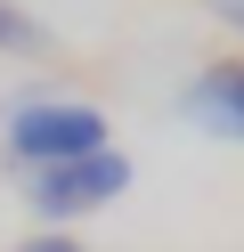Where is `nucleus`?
Wrapping results in <instances>:
<instances>
[{
    "instance_id": "1",
    "label": "nucleus",
    "mask_w": 244,
    "mask_h": 252,
    "mask_svg": "<svg viewBox=\"0 0 244 252\" xmlns=\"http://www.w3.org/2000/svg\"><path fill=\"white\" fill-rule=\"evenodd\" d=\"M0 138H8L16 171H49V163H73V155L106 147V114L90 98H65V90H16L0 106Z\"/></svg>"
},
{
    "instance_id": "2",
    "label": "nucleus",
    "mask_w": 244,
    "mask_h": 252,
    "mask_svg": "<svg viewBox=\"0 0 244 252\" xmlns=\"http://www.w3.org/2000/svg\"><path fill=\"white\" fill-rule=\"evenodd\" d=\"M16 187H25V203L49 220V228H65V220L106 212V203L130 187V155L98 147V155H73V163H49V171H16Z\"/></svg>"
},
{
    "instance_id": "3",
    "label": "nucleus",
    "mask_w": 244,
    "mask_h": 252,
    "mask_svg": "<svg viewBox=\"0 0 244 252\" xmlns=\"http://www.w3.org/2000/svg\"><path fill=\"white\" fill-rule=\"evenodd\" d=\"M179 106H187L195 130L244 138V65H236V57H228V65H204V73L187 82V98H179Z\"/></svg>"
},
{
    "instance_id": "4",
    "label": "nucleus",
    "mask_w": 244,
    "mask_h": 252,
    "mask_svg": "<svg viewBox=\"0 0 244 252\" xmlns=\"http://www.w3.org/2000/svg\"><path fill=\"white\" fill-rule=\"evenodd\" d=\"M0 49H8V57H49V33H41V17H25L16 0H0Z\"/></svg>"
},
{
    "instance_id": "5",
    "label": "nucleus",
    "mask_w": 244,
    "mask_h": 252,
    "mask_svg": "<svg viewBox=\"0 0 244 252\" xmlns=\"http://www.w3.org/2000/svg\"><path fill=\"white\" fill-rule=\"evenodd\" d=\"M8 252H90V244H73L65 228H41V236H25V244H8Z\"/></svg>"
},
{
    "instance_id": "6",
    "label": "nucleus",
    "mask_w": 244,
    "mask_h": 252,
    "mask_svg": "<svg viewBox=\"0 0 244 252\" xmlns=\"http://www.w3.org/2000/svg\"><path fill=\"white\" fill-rule=\"evenodd\" d=\"M211 17H228V25L244 33V0H211Z\"/></svg>"
}]
</instances>
